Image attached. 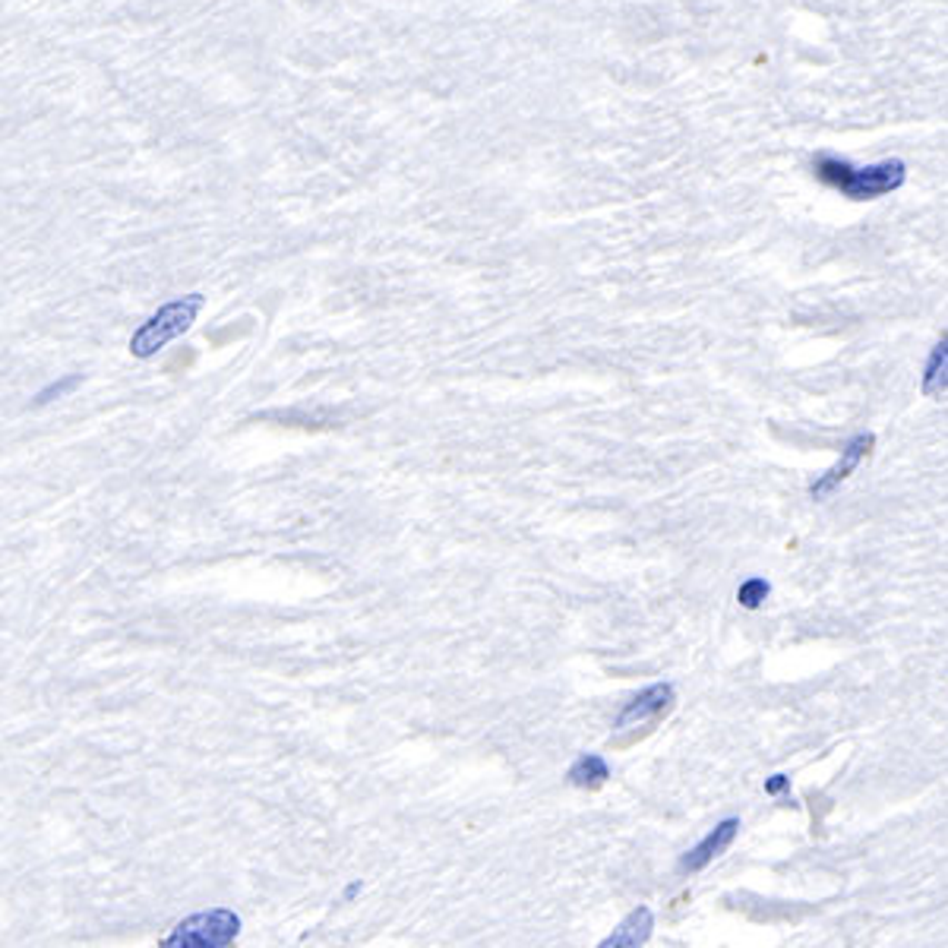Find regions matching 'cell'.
I'll use <instances>...</instances> for the list:
<instances>
[{
    "label": "cell",
    "mask_w": 948,
    "mask_h": 948,
    "mask_svg": "<svg viewBox=\"0 0 948 948\" xmlns=\"http://www.w3.org/2000/svg\"><path fill=\"white\" fill-rule=\"evenodd\" d=\"M768 595H771V586H768L766 579H747L744 586L737 588V601H740V607H747V610H756V607L766 601Z\"/></svg>",
    "instance_id": "30bf717a"
},
{
    "label": "cell",
    "mask_w": 948,
    "mask_h": 948,
    "mask_svg": "<svg viewBox=\"0 0 948 948\" xmlns=\"http://www.w3.org/2000/svg\"><path fill=\"white\" fill-rule=\"evenodd\" d=\"M241 932V917L234 910H202L181 920L159 948H231Z\"/></svg>",
    "instance_id": "7a4b0ae2"
},
{
    "label": "cell",
    "mask_w": 948,
    "mask_h": 948,
    "mask_svg": "<svg viewBox=\"0 0 948 948\" xmlns=\"http://www.w3.org/2000/svg\"><path fill=\"white\" fill-rule=\"evenodd\" d=\"M920 392L927 399H939L948 392V336H942L936 348L929 351L927 367H924V380H920Z\"/></svg>",
    "instance_id": "ba28073f"
},
{
    "label": "cell",
    "mask_w": 948,
    "mask_h": 948,
    "mask_svg": "<svg viewBox=\"0 0 948 948\" xmlns=\"http://www.w3.org/2000/svg\"><path fill=\"white\" fill-rule=\"evenodd\" d=\"M872 446H876V437H872V433H857L854 440H848V446L841 449V459L831 465L822 478H816V485L809 487V497H812V500H828V497L857 471V465L864 462L869 452H872Z\"/></svg>",
    "instance_id": "277c9868"
},
{
    "label": "cell",
    "mask_w": 948,
    "mask_h": 948,
    "mask_svg": "<svg viewBox=\"0 0 948 948\" xmlns=\"http://www.w3.org/2000/svg\"><path fill=\"white\" fill-rule=\"evenodd\" d=\"M651 929H655V914L648 908H636L598 948H642L651 939Z\"/></svg>",
    "instance_id": "52a82bcc"
},
{
    "label": "cell",
    "mask_w": 948,
    "mask_h": 948,
    "mask_svg": "<svg viewBox=\"0 0 948 948\" xmlns=\"http://www.w3.org/2000/svg\"><path fill=\"white\" fill-rule=\"evenodd\" d=\"M202 310V295H187L181 301L164 303L162 310L156 317H149V323L140 326V332L130 339V351L137 358H152L159 348H164L168 342H174L178 336H183L197 313Z\"/></svg>",
    "instance_id": "3957f363"
},
{
    "label": "cell",
    "mask_w": 948,
    "mask_h": 948,
    "mask_svg": "<svg viewBox=\"0 0 948 948\" xmlns=\"http://www.w3.org/2000/svg\"><path fill=\"white\" fill-rule=\"evenodd\" d=\"M673 708V687H667V683H655V687H648L646 692H639L629 706L617 715V727L623 730V727H632V725H646V721H658L661 715H667Z\"/></svg>",
    "instance_id": "5b68a950"
},
{
    "label": "cell",
    "mask_w": 948,
    "mask_h": 948,
    "mask_svg": "<svg viewBox=\"0 0 948 948\" xmlns=\"http://www.w3.org/2000/svg\"><path fill=\"white\" fill-rule=\"evenodd\" d=\"M80 383H82V377H80V373H73V377H67L63 383L48 386L44 392H39V402L44 405V402H51V399H61V396H67L70 389H77V386H80Z\"/></svg>",
    "instance_id": "8fae6325"
},
{
    "label": "cell",
    "mask_w": 948,
    "mask_h": 948,
    "mask_svg": "<svg viewBox=\"0 0 948 948\" xmlns=\"http://www.w3.org/2000/svg\"><path fill=\"white\" fill-rule=\"evenodd\" d=\"M787 787H790V778H787V775H775V778H768L766 781V794L778 797V794H785Z\"/></svg>",
    "instance_id": "7c38bea8"
},
{
    "label": "cell",
    "mask_w": 948,
    "mask_h": 948,
    "mask_svg": "<svg viewBox=\"0 0 948 948\" xmlns=\"http://www.w3.org/2000/svg\"><path fill=\"white\" fill-rule=\"evenodd\" d=\"M610 778V766L601 756H582L576 759V766L569 768V785L582 787V790H595Z\"/></svg>",
    "instance_id": "9c48e42d"
},
{
    "label": "cell",
    "mask_w": 948,
    "mask_h": 948,
    "mask_svg": "<svg viewBox=\"0 0 948 948\" xmlns=\"http://www.w3.org/2000/svg\"><path fill=\"white\" fill-rule=\"evenodd\" d=\"M812 174L848 200H879L886 193H895L905 183L908 164L901 159H888V162L869 164V168H854L845 159L819 156L812 164Z\"/></svg>",
    "instance_id": "6da1fadb"
},
{
    "label": "cell",
    "mask_w": 948,
    "mask_h": 948,
    "mask_svg": "<svg viewBox=\"0 0 948 948\" xmlns=\"http://www.w3.org/2000/svg\"><path fill=\"white\" fill-rule=\"evenodd\" d=\"M737 831H740V819H725L721 826L711 828L706 838H702L696 848L689 850L687 857L680 860V869H683V872H699V869H706L715 857H721V854L734 845Z\"/></svg>",
    "instance_id": "8992f818"
}]
</instances>
